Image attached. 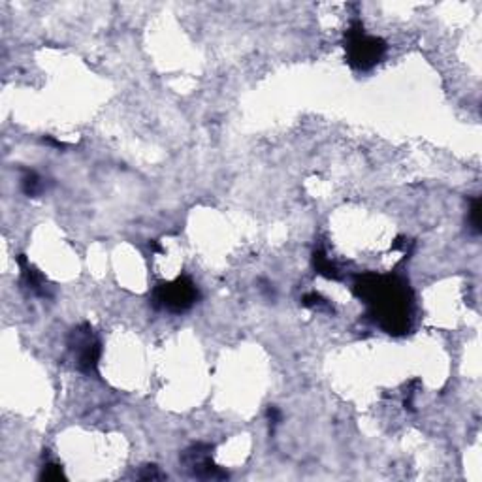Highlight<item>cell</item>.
<instances>
[{"label": "cell", "instance_id": "1", "mask_svg": "<svg viewBox=\"0 0 482 482\" xmlns=\"http://www.w3.org/2000/svg\"><path fill=\"white\" fill-rule=\"evenodd\" d=\"M352 292L368 305V319L383 332L403 335L411 330L413 319V290L403 276L390 273H358Z\"/></svg>", "mask_w": 482, "mask_h": 482}, {"label": "cell", "instance_id": "2", "mask_svg": "<svg viewBox=\"0 0 482 482\" xmlns=\"http://www.w3.org/2000/svg\"><path fill=\"white\" fill-rule=\"evenodd\" d=\"M345 58L350 68L368 72L375 68L377 64L385 58L386 55V42L379 36H371L366 32L362 19L354 18L350 21L349 29L345 30L343 38Z\"/></svg>", "mask_w": 482, "mask_h": 482}, {"label": "cell", "instance_id": "3", "mask_svg": "<svg viewBox=\"0 0 482 482\" xmlns=\"http://www.w3.org/2000/svg\"><path fill=\"white\" fill-rule=\"evenodd\" d=\"M200 299V290L196 283L187 276H179L170 283H159L151 294V305L159 311H168L181 315Z\"/></svg>", "mask_w": 482, "mask_h": 482}, {"label": "cell", "instance_id": "4", "mask_svg": "<svg viewBox=\"0 0 482 482\" xmlns=\"http://www.w3.org/2000/svg\"><path fill=\"white\" fill-rule=\"evenodd\" d=\"M68 350L74 358L75 368L85 375L98 373V362L102 356V343L91 324H80L68 333Z\"/></svg>", "mask_w": 482, "mask_h": 482}, {"label": "cell", "instance_id": "5", "mask_svg": "<svg viewBox=\"0 0 482 482\" xmlns=\"http://www.w3.org/2000/svg\"><path fill=\"white\" fill-rule=\"evenodd\" d=\"M213 445L209 443H194L189 448H185L179 462L181 467L189 476L198 481H224L228 478V473L221 469L211 458Z\"/></svg>", "mask_w": 482, "mask_h": 482}, {"label": "cell", "instance_id": "6", "mask_svg": "<svg viewBox=\"0 0 482 482\" xmlns=\"http://www.w3.org/2000/svg\"><path fill=\"white\" fill-rule=\"evenodd\" d=\"M18 266L19 270H21V287H23V290H27L32 296H38V298H53L51 285L47 283V279L44 277L42 271H38L35 266L30 264L25 254H19L18 257Z\"/></svg>", "mask_w": 482, "mask_h": 482}, {"label": "cell", "instance_id": "7", "mask_svg": "<svg viewBox=\"0 0 482 482\" xmlns=\"http://www.w3.org/2000/svg\"><path fill=\"white\" fill-rule=\"evenodd\" d=\"M313 268H315L319 276L326 277L330 281H341L343 279V271L339 270L333 260L328 259L326 251L322 247H316L313 251Z\"/></svg>", "mask_w": 482, "mask_h": 482}, {"label": "cell", "instance_id": "8", "mask_svg": "<svg viewBox=\"0 0 482 482\" xmlns=\"http://www.w3.org/2000/svg\"><path fill=\"white\" fill-rule=\"evenodd\" d=\"M21 190L29 198H40L47 192V179H44L36 170L25 168L23 178H21Z\"/></svg>", "mask_w": 482, "mask_h": 482}, {"label": "cell", "instance_id": "9", "mask_svg": "<svg viewBox=\"0 0 482 482\" xmlns=\"http://www.w3.org/2000/svg\"><path fill=\"white\" fill-rule=\"evenodd\" d=\"M302 304L309 309H316V311H328V313H333V305L328 302L326 298H322L319 292H307L302 298Z\"/></svg>", "mask_w": 482, "mask_h": 482}, {"label": "cell", "instance_id": "10", "mask_svg": "<svg viewBox=\"0 0 482 482\" xmlns=\"http://www.w3.org/2000/svg\"><path fill=\"white\" fill-rule=\"evenodd\" d=\"M467 223H469V228L473 234H481V198L478 196L471 198L469 211H467Z\"/></svg>", "mask_w": 482, "mask_h": 482}, {"label": "cell", "instance_id": "11", "mask_svg": "<svg viewBox=\"0 0 482 482\" xmlns=\"http://www.w3.org/2000/svg\"><path fill=\"white\" fill-rule=\"evenodd\" d=\"M64 478V471L58 464H53V462H46L44 467H42L40 481H61Z\"/></svg>", "mask_w": 482, "mask_h": 482}, {"label": "cell", "instance_id": "12", "mask_svg": "<svg viewBox=\"0 0 482 482\" xmlns=\"http://www.w3.org/2000/svg\"><path fill=\"white\" fill-rule=\"evenodd\" d=\"M138 478H142V481H162V478H166V475H162L156 465H144Z\"/></svg>", "mask_w": 482, "mask_h": 482}, {"label": "cell", "instance_id": "13", "mask_svg": "<svg viewBox=\"0 0 482 482\" xmlns=\"http://www.w3.org/2000/svg\"><path fill=\"white\" fill-rule=\"evenodd\" d=\"M281 411L276 407V405H270L268 407V420H270V430H271V433L276 431V426L281 422Z\"/></svg>", "mask_w": 482, "mask_h": 482}]
</instances>
